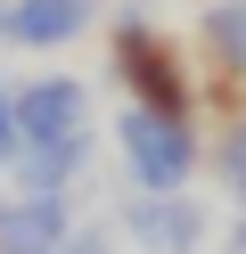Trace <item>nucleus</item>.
Instances as JSON below:
<instances>
[{"label":"nucleus","instance_id":"39448f33","mask_svg":"<svg viewBox=\"0 0 246 254\" xmlns=\"http://www.w3.org/2000/svg\"><path fill=\"white\" fill-rule=\"evenodd\" d=\"M98 25V0H8V50H66Z\"/></svg>","mask_w":246,"mask_h":254},{"label":"nucleus","instance_id":"0eeeda50","mask_svg":"<svg viewBox=\"0 0 246 254\" xmlns=\"http://www.w3.org/2000/svg\"><path fill=\"white\" fill-rule=\"evenodd\" d=\"M82 164H90V131L82 139H41V148H25L8 172H16V197H74Z\"/></svg>","mask_w":246,"mask_h":254},{"label":"nucleus","instance_id":"423d86ee","mask_svg":"<svg viewBox=\"0 0 246 254\" xmlns=\"http://www.w3.org/2000/svg\"><path fill=\"white\" fill-rule=\"evenodd\" d=\"M74 238L66 197H8L0 205V254H58Z\"/></svg>","mask_w":246,"mask_h":254},{"label":"nucleus","instance_id":"f8f14e48","mask_svg":"<svg viewBox=\"0 0 246 254\" xmlns=\"http://www.w3.org/2000/svg\"><path fill=\"white\" fill-rule=\"evenodd\" d=\"M222 254H246V213L230 221V246H222Z\"/></svg>","mask_w":246,"mask_h":254},{"label":"nucleus","instance_id":"7ed1b4c3","mask_svg":"<svg viewBox=\"0 0 246 254\" xmlns=\"http://www.w3.org/2000/svg\"><path fill=\"white\" fill-rule=\"evenodd\" d=\"M16 123H25V148L82 139L90 131V90H82L74 74H33V82H16Z\"/></svg>","mask_w":246,"mask_h":254},{"label":"nucleus","instance_id":"20e7f679","mask_svg":"<svg viewBox=\"0 0 246 254\" xmlns=\"http://www.w3.org/2000/svg\"><path fill=\"white\" fill-rule=\"evenodd\" d=\"M123 230H131V246H148V254H197V238H205V205L189 197V189H172V197H131L123 205Z\"/></svg>","mask_w":246,"mask_h":254},{"label":"nucleus","instance_id":"f257e3e1","mask_svg":"<svg viewBox=\"0 0 246 254\" xmlns=\"http://www.w3.org/2000/svg\"><path fill=\"white\" fill-rule=\"evenodd\" d=\"M115 82H123V99L148 107V115H180L189 123V107H197V82H189V66H180V50L156 25H140V17L115 25Z\"/></svg>","mask_w":246,"mask_h":254},{"label":"nucleus","instance_id":"1a4fd4ad","mask_svg":"<svg viewBox=\"0 0 246 254\" xmlns=\"http://www.w3.org/2000/svg\"><path fill=\"white\" fill-rule=\"evenodd\" d=\"M213 164H222V189H230V205L246 213V123H230V131H222V156H213Z\"/></svg>","mask_w":246,"mask_h":254},{"label":"nucleus","instance_id":"9b49d317","mask_svg":"<svg viewBox=\"0 0 246 254\" xmlns=\"http://www.w3.org/2000/svg\"><path fill=\"white\" fill-rule=\"evenodd\" d=\"M58 254H115V238L98 230V221H74V238H66Z\"/></svg>","mask_w":246,"mask_h":254},{"label":"nucleus","instance_id":"9d476101","mask_svg":"<svg viewBox=\"0 0 246 254\" xmlns=\"http://www.w3.org/2000/svg\"><path fill=\"white\" fill-rule=\"evenodd\" d=\"M25 156V123H16V90H0V172Z\"/></svg>","mask_w":246,"mask_h":254},{"label":"nucleus","instance_id":"6e6552de","mask_svg":"<svg viewBox=\"0 0 246 254\" xmlns=\"http://www.w3.org/2000/svg\"><path fill=\"white\" fill-rule=\"evenodd\" d=\"M197 33H205V50H213V66H222L230 82H246V0H213Z\"/></svg>","mask_w":246,"mask_h":254},{"label":"nucleus","instance_id":"4468645a","mask_svg":"<svg viewBox=\"0 0 246 254\" xmlns=\"http://www.w3.org/2000/svg\"><path fill=\"white\" fill-rule=\"evenodd\" d=\"M0 205H8V197H0Z\"/></svg>","mask_w":246,"mask_h":254},{"label":"nucleus","instance_id":"ddd939ff","mask_svg":"<svg viewBox=\"0 0 246 254\" xmlns=\"http://www.w3.org/2000/svg\"><path fill=\"white\" fill-rule=\"evenodd\" d=\"M0 50H8V0H0Z\"/></svg>","mask_w":246,"mask_h":254},{"label":"nucleus","instance_id":"f03ea898","mask_svg":"<svg viewBox=\"0 0 246 254\" xmlns=\"http://www.w3.org/2000/svg\"><path fill=\"white\" fill-rule=\"evenodd\" d=\"M115 139H123V164H131V181H140L148 197H172V189H189V172H197V131H189L180 115L123 107Z\"/></svg>","mask_w":246,"mask_h":254}]
</instances>
